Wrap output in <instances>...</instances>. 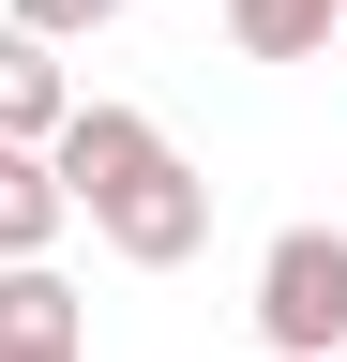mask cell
<instances>
[{"instance_id": "obj_8", "label": "cell", "mask_w": 347, "mask_h": 362, "mask_svg": "<svg viewBox=\"0 0 347 362\" xmlns=\"http://www.w3.org/2000/svg\"><path fill=\"white\" fill-rule=\"evenodd\" d=\"M257 362H287V347H257Z\"/></svg>"}, {"instance_id": "obj_7", "label": "cell", "mask_w": 347, "mask_h": 362, "mask_svg": "<svg viewBox=\"0 0 347 362\" xmlns=\"http://www.w3.org/2000/svg\"><path fill=\"white\" fill-rule=\"evenodd\" d=\"M30 45H91V30H121V0H0Z\"/></svg>"}, {"instance_id": "obj_2", "label": "cell", "mask_w": 347, "mask_h": 362, "mask_svg": "<svg viewBox=\"0 0 347 362\" xmlns=\"http://www.w3.org/2000/svg\"><path fill=\"white\" fill-rule=\"evenodd\" d=\"M257 347H287V362L347 347V226H272V257H257Z\"/></svg>"}, {"instance_id": "obj_6", "label": "cell", "mask_w": 347, "mask_h": 362, "mask_svg": "<svg viewBox=\"0 0 347 362\" xmlns=\"http://www.w3.org/2000/svg\"><path fill=\"white\" fill-rule=\"evenodd\" d=\"M332 30H347V0H227V45H242V61H317Z\"/></svg>"}, {"instance_id": "obj_1", "label": "cell", "mask_w": 347, "mask_h": 362, "mask_svg": "<svg viewBox=\"0 0 347 362\" xmlns=\"http://www.w3.org/2000/svg\"><path fill=\"white\" fill-rule=\"evenodd\" d=\"M46 166H61V211H91V242L136 257V272H182L211 242V181L166 151V121H136V106H61Z\"/></svg>"}, {"instance_id": "obj_4", "label": "cell", "mask_w": 347, "mask_h": 362, "mask_svg": "<svg viewBox=\"0 0 347 362\" xmlns=\"http://www.w3.org/2000/svg\"><path fill=\"white\" fill-rule=\"evenodd\" d=\"M61 106H76L61 45H30L16 16H0V136H30V151H46V136H61Z\"/></svg>"}, {"instance_id": "obj_3", "label": "cell", "mask_w": 347, "mask_h": 362, "mask_svg": "<svg viewBox=\"0 0 347 362\" xmlns=\"http://www.w3.org/2000/svg\"><path fill=\"white\" fill-rule=\"evenodd\" d=\"M0 362H91V302L46 257H0Z\"/></svg>"}, {"instance_id": "obj_5", "label": "cell", "mask_w": 347, "mask_h": 362, "mask_svg": "<svg viewBox=\"0 0 347 362\" xmlns=\"http://www.w3.org/2000/svg\"><path fill=\"white\" fill-rule=\"evenodd\" d=\"M61 226H76V211H61V166L30 151V136H0V257H46Z\"/></svg>"}]
</instances>
